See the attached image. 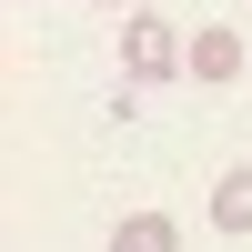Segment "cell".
<instances>
[{"label": "cell", "mask_w": 252, "mask_h": 252, "mask_svg": "<svg viewBox=\"0 0 252 252\" xmlns=\"http://www.w3.org/2000/svg\"><path fill=\"white\" fill-rule=\"evenodd\" d=\"M182 51H192V40H182L161 10H131V20H121V71H131V91H152V81H182Z\"/></svg>", "instance_id": "6da1fadb"}, {"label": "cell", "mask_w": 252, "mask_h": 252, "mask_svg": "<svg viewBox=\"0 0 252 252\" xmlns=\"http://www.w3.org/2000/svg\"><path fill=\"white\" fill-rule=\"evenodd\" d=\"M242 31H222V20H202V31H192V51H182V71H192L202 81V91H232V81H242Z\"/></svg>", "instance_id": "7a4b0ae2"}, {"label": "cell", "mask_w": 252, "mask_h": 252, "mask_svg": "<svg viewBox=\"0 0 252 252\" xmlns=\"http://www.w3.org/2000/svg\"><path fill=\"white\" fill-rule=\"evenodd\" d=\"M212 232H252V161H232L212 182Z\"/></svg>", "instance_id": "3957f363"}, {"label": "cell", "mask_w": 252, "mask_h": 252, "mask_svg": "<svg viewBox=\"0 0 252 252\" xmlns=\"http://www.w3.org/2000/svg\"><path fill=\"white\" fill-rule=\"evenodd\" d=\"M111 252H182V222L172 212H131V222H111Z\"/></svg>", "instance_id": "277c9868"}, {"label": "cell", "mask_w": 252, "mask_h": 252, "mask_svg": "<svg viewBox=\"0 0 252 252\" xmlns=\"http://www.w3.org/2000/svg\"><path fill=\"white\" fill-rule=\"evenodd\" d=\"M101 10H121V20H131V0H101Z\"/></svg>", "instance_id": "5b68a950"}]
</instances>
